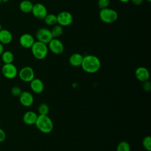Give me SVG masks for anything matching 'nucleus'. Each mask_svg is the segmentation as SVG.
Returning a JSON list of instances; mask_svg holds the SVG:
<instances>
[{
	"label": "nucleus",
	"mask_w": 151,
	"mask_h": 151,
	"mask_svg": "<svg viewBox=\"0 0 151 151\" xmlns=\"http://www.w3.org/2000/svg\"><path fill=\"white\" fill-rule=\"evenodd\" d=\"M99 18L104 23L111 24L114 22L117 19L118 14L114 9L108 7L100 9Z\"/></svg>",
	"instance_id": "4"
},
{
	"label": "nucleus",
	"mask_w": 151,
	"mask_h": 151,
	"mask_svg": "<svg viewBox=\"0 0 151 151\" xmlns=\"http://www.w3.org/2000/svg\"><path fill=\"white\" fill-rule=\"evenodd\" d=\"M18 97L20 103L24 107H30L34 103V97L32 94L28 91H22Z\"/></svg>",
	"instance_id": "11"
},
{
	"label": "nucleus",
	"mask_w": 151,
	"mask_h": 151,
	"mask_svg": "<svg viewBox=\"0 0 151 151\" xmlns=\"http://www.w3.org/2000/svg\"><path fill=\"white\" fill-rule=\"evenodd\" d=\"M57 24L63 27H67L71 25L73 21L72 14L68 11H61L57 15Z\"/></svg>",
	"instance_id": "8"
},
{
	"label": "nucleus",
	"mask_w": 151,
	"mask_h": 151,
	"mask_svg": "<svg viewBox=\"0 0 151 151\" xmlns=\"http://www.w3.org/2000/svg\"><path fill=\"white\" fill-rule=\"evenodd\" d=\"M35 124L37 129L43 133L51 132L54 127L53 122L48 115H38Z\"/></svg>",
	"instance_id": "2"
},
{
	"label": "nucleus",
	"mask_w": 151,
	"mask_h": 151,
	"mask_svg": "<svg viewBox=\"0 0 151 151\" xmlns=\"http://www.w3.org/2000/svg\"><path fill=\"white\" fill-rule=\"evenodd\" d=\"M30 88L31 90L36 94H41L44 89V85L42 81L38 78H34L30 82Z\"/></svg>",
	"instance_id": "14"
},
{
	"label": "nucleus",
	"mask_w": 151,
	"mask_h": 151,
	"mask_svg": "<svg viewBox=\"0 0 151 151\" xmlns=\"http://www.w3.org/2000/svg\"><path fill=\"white\" fill-rule=\"evenodd\" d=\"M50 111L49 106L46 103H41L39 105L38 107V111L39 114L42 115H48Z\"/></svg>",
	"instance_id": "23"
},
{
	"label": "nucleus",
	"mask_w": 151,
	"mask_h": 151,
	"mask_svg": "<svg viewBox=\"0 0 151 151\" xmlns=\"http://www.w3.org/2000/svg\"><path fill=\"white\" fill-rule=\"evenodd\" d=\"M4 51V45L0 42V56L2 54V52Z\"/></svg>",
	"instance_id": "30"
},
{
	"label": "nucleus",
	"mask_w": 151,
	"mask_h": 151,
	"mask_svg": "<svg viewBox=\"0 0 151 151\" xmlns=\"http://www.w3.org/2000/svg\"><path fill=\"white\" fill-rule=\"evenodd\" d=\"M44 20L45 24L49 26H54L57 24V15L54 14H47Z\"/></svg>",
	"instance_id": "20"
},
{
	"label": "nucleus",
	"mask_w": 151,
	"mask_h": 151,
	"mask_svg": "<svg viewBox=\"0 0 151 151\" xmlns=\"http://www.w3.org/2000/svg\"><path fill=\"white\" fill-rule=\"evenodd\" d=\"M136 78L141 82L149 80L150 78V73L147 68L145 67H137L134 72Z\"/></svg>",
	"instance_id": "13"
},
{
	"label": "nucleus",
	"mask_w": 151,
	"mask_h": 151,
	"mask_svg": "<svg viewBox=\"0 0 151 151\" xmlns=\"http://www.w3.org/2000/svg\"><path fill=\"white\" fill-rule=\"evenodd\" d=\"M53 38H57L60 37L63 33V27L57 24L54 25L50 30Z\"/></svg>",
	"instance_id": "21"
},
{
	"label": "nucleus",
	"mask_w": 151,
	"mask_h": 151,
	"mask_svg": "<svg viewBox=\"0 0 151 151\" xmlns=\"http://www.w3.org/2000/svg\"><path fill=\"white\" fill-rule=\"evenodd\" d=\"M130 1H132V2L134 5H140L142 3L143 0H130Z\"/></svg>",
	"instance_id": "29"
},
{
	"label": "nucleus",
	"mask_w": 151,
	"mask_h": 151,
	"mask_svg": "<svg viewBox=\"0 0 151 151\" xmlns=\"http://www.w3.org/2000/svg\"><path fill=\"white\" fill-rule=\"evenodd\" d=\"M119 1H120L122 3H126L130 1V0H119Z\"/></svg>",
	"instance_id": "31"
},
{
	"label": "nucleus",
	"mask_w": 151,
	"mask_h": 151,
	"mask_svg": "<svg viewBox=\"0 0 151 151\" xmlns=\"http://www.w3.org/2000/svg\"><path fill=\"white\" fill-rule=\"evenodd\" d=\"M48 48L53 54H61L64 50V46L61 41L57 38H52L48 44Z\"/></svg>",
	"instance_id": "10"
},
{
	"label": "nucleus",
	"mask_w": 151,
	"mask_h": 151,
	"mask_svg": "<svg viewBox=\"0 0 151 151\" xmlns=\"http://www.w3.org/2000/svg\"><path fill=\"white\" fill-rule=\"evenodd\" d=\"M142 87L143 90L146 92H150V91L151 90V84L149 80L143 82Z\"/></svg>",
	"instance_id": "27"
},
{
	"label": "nucleus",
	"mask_w": 151,
	"mask_h": 151,
	"mask_svg": "<svg viewBox=\"0 0 151 151\" xmlns=\"http://www.w3.org/2000/svg\"><path fill=\"white\" fill-rule=\"evenodd\" d=\"M12 40V33L8 29H2L0 31V42L4 44H8Z\"/></svg>",
	"instance_id": "16"
},
{
	"label": "nucleus",
	"mask_w": 151,
	"mask_h": 151,
	"mask_svg": "<svg viewBox=\"0 0 151 151\" xmlns=\"http://www.w3.org/2000/svg\"><path fill=\"white\" fill-rule=\"evenodd\" d=\"M116 151H130L129 143L126 141L120 142L117 146Z\"/></svg>",
	"instance_id": "22"
},
{
	"label": "nucleus",
	"mask_w": 151,
	"mask_h": 151,
	"mask_svg": "<svg viewBox=\"0 0 151 151\" xmlns=\"http://www.w3.org/2000/svg\"><path fill=\"white\" fill-rule=\"evenodd\" d=\"M83 59V56L78 52L72 54L69 57V63L73 67L81 66Z\"/></svg>",
	"instance_id": "17"
},
{
	"label": "nucleus",
	"mask_w": 151,
	"mask_h": 151,
	"mask_svg": "<svg viewBox=\"0 0 151 151\" xmlns=\"http://www.w3.org/2000/svg\"><path fill=\"white\" fill-rule=\"evenodd\" d=\"M0 64H1V61H0Z\"/></svg>",
	"instance_id": "36"
},
{
	"label": "nucleus",
	"mask_w": 151,
	"mask_h": 151,
	"mask_svg": "<svg viewBox=\"0 0 151 151\" xmlns=\"http://www.w3.org/2000/svg\"><path fill=\"white\" fill-rule=\"evenodd\" d=\"M147 2H151V0H146Z\"/></svg>",
	"instance_id": "34"
},
{
	"label": "nucleus",
	"mask_w": 151,
	"mask_h": 151,
	"mask_svg": "<svg viewBox=\"0 0 151 151\" xmlns=\"http://www.w3.org/2000/svg\"><path fill=\"white\" fill-rule=\"evenodd\" d=\"M38 115L33 111H28L24 113L22 117L24 123L27 125H32L35 123Z\"/></svg>",
	"instance_id": "15"
},
{
	"label": "nucleus",
	"mask_w": 151,
	"mask_h": 151,
	"mask_svg": "<svg viewBox=\"0 0 151 151\" xmlns=\"http://www.w3.org/2000/svg\"><path fill=\"white\" fill-rule=\"evenodd\" d=\"M0 151H1V149H0Z\"/></svg>",
	"instance_id": "38"
},
{
	"label": "nucleus",
	"mask_w": 151,
	"mask_h": 151,
	"mask_svg": "<svg viewBox=\"0 0 151 151\" xmlns=\"http://www.w3.org/2000/svg\"><path fill=\"white\" fill-rule=\"evenodd\" d=\"M110 0H98L97 1V5L100 9L108 8L109 5H110Z\"/></svg>",
	"instance_id": "25"
},
{
	"label": "nucleus",
	"mask_w": 151,
	"mask_h": 151,
	"mask_svg": "<svg viewBox=\"0 0 151 151\" xmlns=\"http://www.w3.org/2000/svg\"><path fill=\"white\" fill-rule=\"evenodd\" d=\"M1 60L2 62L4 64H9V63H12L14 56L13 53L10 51H4L2 54L1 55Z\"/></svg>",
	"instance_id": "19"
},
{
	"label": "nucleus",
	"mask_w": 151,
	"mask_h": 151,
	"mask_svg": "<svg viewBox=\"0 0 151 151\" xmlns=\"http://www.w3.org/2000/svg\"><path fill=\"white\" fill-rule=\"evenodd\" d=\"M142 145L143 147L147 151L151 150V137L150 136H145L142 140Z\"/></svg>",
	"instance_id": "24"
},
{
	"label": "nucleus",
	"mask_w": 151,
	"mask_h": 151,
	"mask_svg": "<svg viewBox=\"0 0 151 151\" xmlns=\"http://www.w3.org/2000/svg\"><path fill=\"white\" fill-rule=\"evenodd\" d=\"M31 52L33 56L37 60L44 59L48 52V45L40 41H35L31 47Z\"/></svg>",
	"instance_id": "3"
},
{
	"label": "nucleus",
	"mask_w": 151,
	"mask_h": 151,
	"mask_svg": "<svg viewBox=\"0 0 151 151\" xmlns=\"http://www.w3.org/2000/svg\"><path fill=\"white\" fill-rule=\"evenodd\" d=\"M34 42V38L31 34L28 33L23 34L19 38V44L24 48H31Z\"/></svg>",
	"instance_id": "12"
},
{
	"label": "nucleus",
	"mask_w": 151,
	"mask_h": 151,
	"mask_svg": "<svg viewBox=\"0 0 151 151\" xmlns=\"http://www.w3.org/2000/svg\"><path fill=\"white\" fill-rule=\"evenodd\" d=\"M1 2H1V0H0V5H1Z\"/></svg>",
	"instance_id": "35"
},
{
	"label": "nucleus",
	"mask_w": 151,
	"mask_h": 151,
	"mask_svg": "<svg viewBox=\"0 0 151 151\" xmlns=\"http://www.w3.org/2000/svg\"><path fill=\"white\" fill-rule=\"evenodd\" d=\"M0 124H1V122H0Z\"/></svg>",
	"instance_id": "37"
},
{
	"label": "nucleus",
	"mask_w": 151,
	"mask_h": 151,
	"mask_svg": "<svg viewBox=\"0 0 151 151\" xmlns=\"http://www.w3.org/2000/svg\"><path fill=\"white\" fill-rule=\"evenodd\" d=\"M33 5L34 4H32V2L29 0H23L20 2L19 5V8L21 11L24 13L27 14L31 12Z\"/></svg>",
	"instance_id": "18"
},
{
	"label": "nucleus",
	"mask_w": 151,
	"mask_h": 151,
	"mask_svg": "<svg viewBox=\"0 0 151 151\" xmlns=\"http://www.w3.org/2000/svg\"><path fill=\"white\" fill-rule=\"evenodd\" d=\"M1 72L4 77L7 79H13L18 74L17 67L12 63L4 64L2 67Z\"/></svg>",
	"instance_id": "5"
},
{
	"label": "nucleus",
	"mask_w": 151,
	"mask_h": 151,
	"mask_svg": "<svg viewBox=\"0 0 151 151\" xmlns=\"http://www.w3.org/2000/svg\"><path fill=\"white\" fill-rule=\"evenodd\" d=\"M31 12L33 16L38 19H44L48 14L47 8L41 3H36L34 4Z\"/></svg>",
	"instance_id": "9"
},
{
	"label": "nucleus",
	"mask_w": 151,
	"mask_h": 151,
	"mask_svg": "<svg viewBox=\"0 0 151 151\" xmlns=\"http://www.w3.org/2000/svg\"><path fill=\"white\" fill-rule=\"evenodd\" d=\"M6 139V133L4 130L0 128V143L3 142Z\"/></svg>",
	"instance_id": "28"
},
{
	"label": "nucleus",
	"mask_w": 151,
	"mask_h": 151,
	"mask_svg": "<svg viewBox=\"0 0 151 151\" xmlns=\"http://www.w3.org/2000/svg\"><path fill=\"white\" fill-rule=\"evenodd\" d=\"M81 67L86 73H95L100 70L101 67V61L96 55H87L83 57Z\"/></svg>",
	"instance_id": "1"
},
{
	"label": "nucleus",
	"mask_w": 151,
	"mask_h": 151,
	"mask_svg": "<svg viewBox=\"0 0 151 151\" xmlns=\"http://www.w3.org/2000/svg\"><path fill=\"white\" fill-rule=\"evenodd\" d=\"M35 37L38 41L46 44H48L49 42L53 38L50 29L45 27L39 28L36 32Z\"/></svg>",
	"instance_id": "6"
},
{
	"label": "nucleus",
	"mask_w": 151,
	"mask_h": 151,
	"mask_svg": "<svg viewBox=\"0 0 151 151\" xmlns=\"http://www.w3.org/2000/svg\"><path fill=\"white\" fill-rule=\"evenodd\" d=\"M8 1H9V0H1L2 2H7Z\"/></svg>",
	"instance_id": "32"
},
{
	"label": "nucleus",
	"mask_w": 151,
	"mask_h": 151,
	"mask_svg": "<svg viewBox=\"0 0 151 151\" xmlns=\"http://www.w3.org/2000/svg\"><path fill=\"white\" fill-rule=\"evenodd\" d=\"M2 29V25H1V24H0V31H1Z\"/></svg>",
	"instance_id": "33"
},
{
	"label": "nucleus",
	"mask_w": 151,
	"mask_h": 151,
	"mask_svg": "<svg viewBox=\"0 0 151 151\" xmlns=\"http://www.w3.org/2000/svg\"><path fill=\"white\" fill-rule=\"evenodd\" d=\"M21 88L18 86H14L11 89V93L14 97H19L22 93Z\"/></svg>",
	"instance_id": "26"
},
{
	"label": "nucleus",
	"mask_w": 151,
	"mask_h": 151,
	"mask_svg": "<svg viewBox=\"0 0 151 151\" xmlns=\"http://www.w3.org/2000/svg\"><path fill=\"white\" fill-rule=\"evenodd\" d=\"M19 78L24 81L29 83L35 78V73L33 68L29 66H25L22 67L18 72Z\"/></svg>",
	"instance_id": "7"
}]
</instances>
